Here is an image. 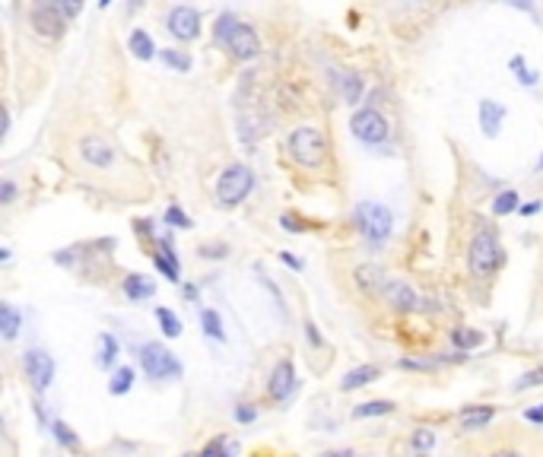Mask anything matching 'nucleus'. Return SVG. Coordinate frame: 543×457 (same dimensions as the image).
I'll return each instance as SVG.
<instances>
[{
  "mask_svg": "<svg viewBox=\"0 0 543 457\" xmlns=\"http://www.w3.org/2000/svg\"><path fill=\"white\" fill-rule=\"evenodd\" d=\"M286 149L299 166H305V168H318L324 159H328V140H324V134L311 124L296 127L286 140Z\"/></svg>",
  "mask_w": 543,
  "mask_h": 457,
  "instance_id": "1",
  "label": "nucleus"
},
{
  "mask_svg": "<svg viewBox=\"0 0 543 457\" xmlns=\"http://www.w3.org/2000/svg\"><path fill=\"white\" fill-rule=\"evenodd\" d=\"M502 261H505V251H502L495 232H490V229L477 232V235H473V242H471V251H467L471 274L473 276H493L495 270L502 267Z\"/></svg>",
  "mask_w": 543,
  "mask_h": 457,
  "instance_id": "2",
  "label": "nucleus"
},
{
  "mask_svg": "<svg viewBox=\"0 0 543 457\" xmlns=\"http://www.w3.org/2000/svg\"><path fill=\"white\" fill-rule=\"evenodd\" d=\"M356 226L359 232H362L365 238H369L372 244H382V242H388V235H391V229H394V216H391V210L388 207H382V203H372V200H362L356 207Z\"/></svg>",
  "mask_w": 543,
  "mask_h": 457,
  "instance_id": "3",
  "label": "nucleus"
},
{
  "mask_svg": "<svg viewBox=\"0 0 543 457\" xmlns=\"http://www.w3.org/2000/svg\"><path fill=\"white\" fill-rule=\"evenodd\" d=\"M251 188H254L251 168L235 162V166H229L226 172L220 175V181H216V197H220L222 207H235V203H242L251 194Z\"/></svg>",
  "mask_w": 543,
  "mask_h": 457,
  "instance_id": "4",
  "label": "nucleus"
},
{
  "mask_svg": "<svg viewBox=\"0 0 543 457\" xmlns=\"http://www.w3.org/2000/svg\"><path fill=\"white\" fill-rule=\"evenodd\" d=\"M140 365H144L149 381H166V378H181V362L166 350L162 343H144L140 346Z\"/></svg>",
  "mask_w": 543,
  "mask_h": 457,
  "instance_id": "5",
  "label": "nucleus"
},
{
  "mask_svg": "<svg viewBox=\"0 0 543 457\" xmlns=\"http://www.w3.org/2000/svg\"><path fill=\"white\" fill-rule=\"evenodd\" d=\"M350 131H353V137H359L362 143H369V146H375V143L388 140V121H385V114H378L375 108H362V112L353 114Z\"/></svg>",
  "mask_w": 543,
  "mask_h": 457,
  "instance_id": "6",
  "label": "nucleus"
},
{
  "mask_svg": "<svg viewBox=\"0 0 543 457\" xmlns=\"http://www.w3.org/2000/svg\"><path fill=\"white\" fill-rule=\"evenodd\" d=\"M168 32H172L178 42H194L200 36V13L194 6H175L166 19Z\"/></svg>",
  "mask_w": 543,
  "mask_h": 457,
  "instance_id": "7",
  "label": "nucleus"
},
{
  "mask_svg": "<svg viewBox=\"0 0 543 457\" xmlns=\"http://www.w3.org/2000/svg\"><path fill=\"white\" fill-rule=\"evenodd\" d=\"M23 368H26V375H29V381H32L36 391H45V387L54 381V359L45 350H29L26 353Z\"/></svg>",
  "mask_w": 543,
  "mask_h": 457,
  "instance_id": "8",
  "label": "nucleus"
},
{
  "mask_svg": "<svg viewBox=\"0 0 543 457\" xmlns=\"http://www.w3.org/2000/svg\"><path fill=\"white\" fill-rule=\"evenodd\" d=\"M64 23H67V16L54 6V0H42V4L32 10V26H36L42 36L58 38L60 32H64Z\"/></svg>",
  "mask_w": 543,
  "mask_h": 457,
  "instance_id": "9",
  "label": "nucleus"
},
{
  "mask_svg": "<svg viewBox=\"0 0 543 457\" xmlns=\"http://www.w3.org/2000/svg\"><path fill=\"white\" fill-rule=\"evenodd\" d=\"M382 299L391 305V308H397V311H416L419 305H423V302H419V296L404 283V279H385Z\"/></svg>",
  "mask_w": 543,
  "mask_h": 457,
  "instance_id": "10",
  "label": "nucleus"
},
{
  "mask_svg": "<svg viewBox=\"0 0 543 457\" xmlns=\"http://www.w3.org/2000/svg\"><path fill=\"white\" fill-rule=\"evenodd\" d=\"M226 48L239 60H251V58H257V51H261V42H257V36H254V29H251V26L239 23L232 29V36L226 38Z\"/></svg>",
  "mask_w": 543,
  "mask_h": 457,
  "instance_id": "11",
  "label": "nucleus"
},
{
  "mask_svg": "<svg viewBox=\"0 0 543 457\" xmlns=\"http://www.w3.org/2000/svg\"><path fill=\"white\" fill-rule=\"evenodd\" d=\"M267 391H270V397L274 400H286L289 394L296 391V372H293V362H289V359H283V362L274 368Z\"/></svg>",
  "mask_w": 543,
  "mask_h": 457,
  "instance_id": "12",
  "label": "nucleus"
},
{
  "mask_svg": "<svg viewBox=\"0 0 543 457\" xmlns=\"http://www.w3.org/2000/svg\"><path fill=\"white\" fill-rule=\"evenodd\" d=\"M80 156L96 168H108L114 162V149L108 146L102 137H86L83 143H80Z\"/></svg>",
  "mask_w": 543,
  "mask_h": 457,
  "instance_id": "13",
  "label": "nucleus"
},
{
  "mask_svg": "<svg viewBox=\"0 0 543 457\" xmlns=\"http://www.w3.org/2000/svg\"><path fill=\"white\" fill-rule=\"evenodd\" d=\"M505 114H508V108L499 105V102H493V99H483V102H480V127H483L486 137H495V134H499V127H502V121H505Z\"/></svg>",
  "mask_w": 543,
  "mask_h": 457,
  "instance_id": "14",
  "label": "nucleus"
},
{
  "mask_svg": "<svg viewBox=\"0 0 543 457\" xmlns=\"http://www.w3.org/2000/svg\"><path fill=\"white\" fill-rule=\"evenodd\" d=\"M153 264L162 270L172 283H178L181 279V267H178V257H175V251H172V242L168 238H159V254H153Z\"/></svg>",
  "mask_w": 543,
  "mask_h": 457,
  "instance_id": "15",
  "label": "nucleus"
},
{
  "mask_svg": "<svg viewBox=\"0 0 543 457\" xmlns=\"http://www.w3.org/2000/svg\"><path fill=\"white\" fill-rule=\"evenodd\" d=\"M493 416H495V407H464L458 416V422H461L464 432H477V429H483Z\"/></svg>",
  "mask_w": 543,
  "mask_h": 457,
  "instance_id": "16",
  "label": "nucleus"
},
{
  "mask_svg": "<svg viewBox=\"0 0 543 457\" xmlns=\"http://www.w3.org/2000/svg\"><path fill=\"white\" fill-rule=\"evenodd\" d=\"M378 375H382V372H378V365H356V368H350V372L343 375L340 387H343V391H356V387L372 385Z\"/></svg>",
  "mask_w": 543,
  "mask_h": 457,
  "instance_id": "17",
  "label": "nucleus"
},
{
  "mask_svg": "<svg viewBox=\"0 0 543 457\" xmlns=\"http://www.w3.org/2000/svg\"><path fill=\"white\" fill-rule=\"evenodd\" d=\"M124 292H127V299H134V302H144V299L156 296V283L146 276H140V274H131L124 279Z\"/></svg>",
  "mask_w": 543,
  "mask_h": 457,
  "instance_id": "18",
  "label": "nucleus"
},
{
  "mask_svg": "<svg viewBox=\"0 0 543 457\" xmlns=\"http://www.w3.org/2000/svg\"><path fill=\"white\" fill-rule=\"evenodd\" d=\"M127 48H131V54L137 60H153V54H156V45H153V36L144 29H134L131 32V38H127Z\"/></svg>",
  "mask_w": 543,
  "mask_h": 457,
  "instance_id": "19",
  "label": "nucleus"
},
{
  "mask_svg": "<svg viewBox=\"0 0 543 457\" xmlns=\"http://www.w3.org/2000/svg\"><path fill=\"white\" fill-rule=\"evenodd\" d=\"M451 343L458 346V350H477L480 343H483V333L473 330V327H454L451 330Z\"/></svg>",
  "mask_w": 543,
  "mask_h": 457,
  "instance_id": "20",
  "label": "nucleus"
},
{
  "mask_svg": "<svg viewBox=\"0 0 543 457\" xmlns=\"http://www.w3.org/2000/svg\"><path fill=\"white\" fill-rule=\"evenodd\" d=\"M394 410L391 400H365V404L353 407V419H369V416H388Z\"/></svg>",
  "mask_w": 543,
  "mask_h": 457,
  "instance_id": "21",
  "label": "nucleus"
},
{
  "mask_svg": "<svg viewBox=\"0 0 543 457\" xmlns=\"http://www.w3.org/2000/svg\"><path fill=\"white\" fill-rule=\"evenodd\" d=\"M19 324H23V318H19V311L13 308V305H0V330H4V340H13L19 333Z\"/></svg>",
  "mask_w": 543,
  "mask_h": 457,
  "instance_id": "22",
  "label": "nucleus"
},
{
  "mask_svg": "<svg viewBox=\"0 0 543 457\" xmlns=\"http://www.w3.org/2000/svg\"><path fill=\"white\" fill-rule=\"evenodd\" d=\"M200 327H203V333H207V337H213V340H226V330H222V318H220V311L203 308V311H200Z\"/></svg>",
  "mask_w": 543,
  "mask_h": 457,
  "instance_id": "23",
  "label": "nucleus"
},
{
  "mask_svg": "<svg viewBox=\"0 0 543 457\" xmlns=\"http://www.w3.org/2000/svg\"><path fill=\"white\" fill-rule=\"evenodd\" d=\"M134 387V368L131 365H121L118 372L112 375V381H108V391L114 394V397H121V394H127Z\"/></svg>",
  "mask_w": 543,
  "mask_h": 457,
  "instance_id": "24",
  "label": "nucleus"
},
{
  "mask_svg": "<svg viewBox=\"0 0 543 457\" xmlns=\"http://www.w3.org/2000/svg\"><path fill=\"white\" fill-rule=\"evenodd\" d=\"M356 279H359V286H365V289H378V292H382V286H385V274H382V267H375V264L359 267Z\"/></svg>",
  "mask_w": 543,
  "mask_h": 457,
  "instance_id": "25",
  "label": "nucleus"
},
{
  "mask_svg": "<svg viewBox=\"0 0 543 457\" xmlns=\"http://www.w3.org/2000/svg\"><path fill=\"white\" fill-rule=\"evenodd\" d=\"M118 359V340L112 337V333H102L99 337V356H96V365H102V368H108Z\"/></svg>",
  "mask_w": 543,
  "mask_h": 457,
  "instance_id": "26",
  "label": "nucleus"
},
{
  "mask_svg": "<svg viewBox=\"0 0 543 457\" xmlns=\"http://www.w3.org/2000/svg\"><path fill=\"white\" fill-rule=\"evenodd\" d=\"M159 58L166 60V67H172V70H181V73L191 70V58H188V51H178V48H162Z\"/></svg>",
  "mask_w": 543,
  "mask_h": 457,
  "instance_id": "27",
  "label": "nucleus"
},
{
  "mask_svg": "<svg viewBox=\"0 0 543 457\" xmlns=\"http://www.w3.org/2000/svg\"><path fill=\"white\" fill-rule=\"evenodd\" d=\"M156 321H159V327H162V333H166V337H181V321H178L175 311L156 308Z\"/></svg>",
  "mask_w": 543,
  "mask_h": 457,
  "instance_id": "28",
  "label": "nucleus"
},
{
  "mask_svg": "<svg viewBox=\"0 0 543 457\" xmlns=\"http://www.w3.org/2000/svg\"><path fill=\"white\" fill-rule=\"evenodd\" d=\"M51 435H54V439H58L64 448H80V439L73 435V429L67 426L64 419H54V422H51Z\"/></svg>",
  "mask_w": 543,
  "mask_h": 457,
  "instance_id": "29",
  "label": "nucleus"
},
{
  "mask_svg": "<svg viewBox=\"0 0 543 457\" xmlns=\"http://www.w3.org/2000/svg\"><path fill=\"white\" fill-rule=\"evenodd\" d=\"M515 210H518V194H515V190H502V194L493 200V213L495 216L515 213Z\"/></svg>",
  "mask_w": 543,
  "mask_h": 457,
  "instance_id": "30",
  "label": "nucleus"
},
{
  "mask_svg": "<svg viewBox=\"0 0 543 457\" xmlns=\"http://www.w3.org/2000/svg\"><path fill=\"white\" fill-rule=\"evenodd\" d=\"M508 67L518 73V83H521V86H534V83H537V70H534V73L527 70V67H525V58H521V54H515Z\"/></svg>",
  "mask_w": 543,
  "mask_h": 457,
  "instance_id": "31",
  "label": "nucleus"
},
{
  "mask_svg": "<svg viewBox=\"0 0 543 457\" xmlns=\"http://www.w3.org/2000/svg\"><path fill=\"white\" fill-rule=\"evenodd\" d=\"M540 385H543V365L521 375V378L515 381V391H527V387H540Z\"/></svg>",
  "mask_w": 543,
  "mask_h": 457,
  "instance_id": "32",
  "label": "nucleus"
},
{
  "mask_svg": "<svg viewBox=\"0 0 543 457\" xmlns=\"http://www.w3.org/2000/svg\"><path fill=\"white\" fill-rule=\"evenodd\" d=\"M340 83H343V95H346V102H359V95H362V80H359V77H353V73H343V77H340Z\"/></svg>",
  "mask_w": 543,
  "mask_h": 457,
  "instance_id": "33",
  "label": "nucleus"
},
{
  "mask_svg": "<svg viewBox=\"0 0 543 457\" xmlns=\"http://www.w3.org/2000/svg\"><path fill=\"white\" fill-rule=\"evenodd\" d=\"M235 26H239V23H235V16H232V13H222V16L216 19V42H222V45H226V38L232 36V29H235Z\"/></svg>",
  "mask_w": 543,
  "mask_h": 457,
  "instance_id": "34",
  "label": "nucleus"
},
{
  "mask_svg": "<svg viewBox=\"0 0 543 457\" xmlns=\"http://www.w3.org/2000/svg\"><path fill=\"white\" fill-rule=\"evenodd\" d=\"M432 445H436V432L432 429H416L413 432V448L416 451H432Z\"/></svg>",
  "mask_w": 543,
  "mask_h": 457,
  "instance_id": "35",
  "label": "nucleus"
},
{
  "mask_svg": "<svg viewBox=\"0 0 543 457\" xmlns=\"http://www.w3.org/2000/svg\"><path fill=\"white\" fill-rule=\"evenodd\" d=\"M166 222L168 226H178V229H191V220H188V213L181 207H168L166 210Z\"/></svg>",
  "mask_w": 543,
  "mask_h": 457,
  "instance_id": "36",
  "label": "nucleus"
},
{
  "mask_svg": "<svg viewBox=\"0 0 543 457\" xmlns=\"http://www.w3.org/2000/svg\"><path fill=\"white\" fill-rule=\"evenodd\" d=\"M239 448L232 445V441H226V439H216V441H210L207 448H203V454H235Z\"/></svg>",
  "mask_w": 543,
  "mask_h": 457,
  "instance_id": "37",
  "label": "nucleus"
},
{
  "mask_svg": "<svg viewBox=\"0 0 543 457\" xmlns=\"http://www.w3.org/2000/svg\"><path fill=\"white\" fill-rule=\"evenodd\" d=\"M54 6H58L67 19H73V16H80V10H83V0H54Z\"/></svg>",
  "mask_w": 543,
  "mask_h": 457,
  "instance_id": "38",
  "label": "nucleus"
},
{
  "mask_svg": "<svg viewBox=\"0 0 543 457\" xmlns=\"http://www.w3.org/2000/svg\"><path fill=\"white\" fill-rule=\"evenodd\" d=\"M235 419L245 422V426H248V422H254V419H257V410H254L251 404H239V410H235Z\"/></svg>",
  "mask_w": 543,
  "mask_h": 457,
  "instance_id": "39",
  "label": "nucleus"
},
{
  "mask_svg": "<svg viewBox=\"0 0 543 457\" xmlns=\"http://www.w3.org/2000/svg\"><path fill=\"white\" fill-rule=\"evenodd\" d=\"M13 197H16V184L4 178V184H0V203H13Z\"/></svg>",
  "mask_w": 543,
  "mask_h": 457,
  "instance_id": "40",
  "label": "nucleus"
},
{
  "mask_svg": "<svg viewBox=\"0 0 543 457\" xmlns=\"http://www.w3.org/2000/svg\"><path fill=\"white\" fill-rule=\"evenodd\" d=\"M518 210H521V216H534V213H540V210H543V203L531 200V203H525V207H518Z\"/></svg>",
  "mask_w": 543,
  "mask_h": 457,
  "instance_id": "41",
  "label": "nucleus"
},
{
  "mask_svg": "<svg viewBox=\"0 0 543 457\" xmlns=\"http://www.w3.org/2000/svg\"><path fill=\"white\" fill-rule=\"evenodd\" d=\"M280 261H283V264H289V267H293V270H302V267H305V264L299 261V257L289 254V251H283V254H280Z\"/></svg>",
  "mask_w": 543,
  "mask_h": 457,
  "instance_id": "42",
  "label": "nucleus"
},
{
  "mask_svg": "<svg viewBox=\"0 0 543 457\" xmlns=\"http://www.w3.org/2000/svg\"><path fill=\"white\" fill-rule=\"evenodd\" d=\"M525 419H531V422H543V404H540V407H531V410H525Z\"/></svg>",
  "mask_w": 543,
  "mask_h": 457,
  "instance_id": "43",
  "label": "nucleus"
},
{
  "mask_svg": "<svg viewBox=\"0 0 543 457\" xmlns=\"http://www.w3.org/2000/svg\"><path fill=\"white\" fill-rule=\"evenodd\" d=\"M400 368H432V362H413V359H400Z\"/></svg>",
  "mask_w": 543,
  "mask_h": 457,
  "instance_id": "44",
  "label": "nucleus"
},
{
  "mask_svg": "<svg viewBox=\"0 0 543 457\" xmlns=\"http://www.w3.org/2000/svg\"><path fill=\"white\" fill-rule=\"evenodd\" d=\"M280 222H283V226H286L289 232H302V226H299V222H296L289 213H286V216H280Z\"/></svg>",
  "mask_w": 543,
  "mask_h": 457,
  "instance_id": "45",
  "label": "nucleus"
},
{
  "mask_svg": "<svg viewBox=\"0 0 543 457\" xmlns=\"http://www.w3.org/2000/svg\"><path fill=\"white\" fill-rule=\"evenodd\" d=\"M305 330H308V340L315 346H321V337H318V330H315V324H305Z\"/></svg>",
  "mask_w": 543,
  "mask_h": 457,
  "instance_id": "46",
  "label": "nucleus"
},
{
  "mask_svg": "<svg viewBox=\"0 0 543 457\" xmlns=\"http://www.w3.org/2000/svg\"><path fill=\"white\" fill-rule=\"evenodd\" d=\"M185 299H198V286H185Z\"/></svg>",
  "mask_w": 543,
  "mask_h": 457,
  "instance_id": "47",
  "label": "nucleus"
},
{
  "mask_svg": "<svg viewBox=\"0 0 543 457\" xmlns=\"http://www.w3.org/2000/svg\"><path fill=\"white\" fill-rule=\"evenodd\" d=\"M137 232H140V235H146V232H149V220H140V222H137Z\"/></svg>",
  "mask_w": 543,
  "mask_h": 457,
  "instance_id": "48",
  "label": "nucleus"
},
{
  "mask_svg": "<svg viewBox=\"0 0 543 457\" xmlns=\"http://www.w3.org/2000/svg\"><path fill=\"white\" fill-rule=\"evenodd\" d=\"M140 4H144V0H131V4H127V10H137Z\"/></svg>",
  "mask_w": 543,
  "mask_h": 457,
  "instance_id": "49",
  "label": "nucleus"
},
{
  "mask_svg": "<svg viewBox=\"0 0 543 457\" xmlns=\"http://www.w3.org/2000/svg\"><path fill=\"white\" fill-rule=\"evenodd\" d=\"M108 4H112V0H99V6H108Z\"/></svg>",
  "mask_w": 543,
  "mask_h": 457,
  "instance_id": "50",
  "label": "nucleus"
},
{
  "mask_svg": "<svg viewBox=\"0 0 543 457\" xmlns=\"http://www.w3.org/2000/svg\"><path fill=\"white\" fill-rule=\"evenodd\" d=\"M540 166H543V159H540Z\"/></svg>",
  "mask_w": 543,
  "mask_h": 457,
  "instance_id": "51",
  "label": "nucleus"
}]
</instances>
